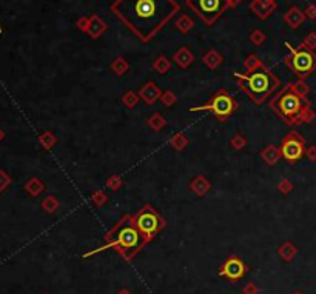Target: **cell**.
Returning a JSON list of instances; mask_svg holds the SVG:
<instances>
[{
	"label": "cell",
	"mask_w": 316,
	"mask_h": 294,
	"mask_svg": "<svg viewBox=\"0 0 316 294\" xmlns=\"http://www.w3.org/2000/svg\"><path fill=\"white\" fill-rule=\"evenodd\" d=\"M113 12L142 42L151 40L179 11L174 0H116Z\"/></svg>",
	"instance_id": "cell-1"
},
{
	"label": "cell",
	"mask_w": 316,
	"mask_h": 294,
	"mask_svg": "<svg viewBox=\"0 0 316 294\" xmlns=\"http://www.w3.org/2000/svg\"><path fill=\"white\" fill-rule=\"evenodd\" d=\"M235 76L238 79L239 89L245 93V96H249L256 105L264 103L279 86L278 77L266 66L252 72H245V74L236 72Z\"/></svg>",
	"instance_id": "cell-2"
},
{
	"label": "cell",
	"mask_w": 316,
	"mask_h": 294,
	"mask_svg": "<svg viewBox=\"0 0 316 294\" xmlns=\"http://www.w3.org/2000/svg\"><path fill=\"white\" fill-rule=\"evenodd\" d=\"M144 242H145V237L136 227L134 217L125 216V217H122L120 222L108 233L107 245L99 248V250L116 248L117 251L125 254L127 257H131L136 251L140 250V247L144 245Z\"/></svg>",
	"instance_id": "cell-3"
},
{
	"label": "cell",
	"mask_w": 316,
	"mask_h": 294,
	"mask_svg": "<svg viewBox=\"0 0 316 294\" xmlns=\"http://www.w3.org/2000/svg\"><path fill=\"white\" fill-rule=\"evenodd\" d=\"M270 108L289 125H293L301 119L306 105L304 99L295 93L292 85H287L278 96L270 100Z\"/></svg>",
	"instance_id": "cell-4"
},
{
	"label": "cell",
	"mask_w": 316,
	"mask_h": 294,
	"mask_svg": "<svg viewBox=\"0 0 316 294\" xmlns=\"http://www.w3.org/2000/svg\"><path fill=\"white\" fill-rule=\"evenodd\" d=\"M236 108H238V102L228 94L225 89H222L219 93H216L207 103L199 105V106H193L190 111H193V113L212 111L221 122H224L236 111Z\"/></svg>",
	"instance_id": "cell-5"
},
{
	"label": "cell",
	"mask_w": 316,
	"mask_h": 294,
	"mask_svg": "<svg viewBox=\"0 0 316 294\" xmlns=\"http://www.w3.org/2000/svg\"><path fill=\"white\" fill-rule=\"evenodd\" d=\"M290 49V56L287 57L289 68L295 72L296 76L306 77L316 68V56L310 49H306L303 46L300 48H292L289 43L286 45Z\"/></svg>",
	"instance_id": "cell-6"
},
{
	"label": "cell",
	"mask_w": 316,
	"mask_h": 294,
	"mask_svg": "<svg viewBox=\"0 0 316 294\" xmlns=\"http://www.w3.org/2000/svg\"><path fill=\"white\" fill-rule=\"evenodd\" d=\"M134 222H136V227L139 228V231L145 237V241H150V239L154 234L159 233V230L164 227L161 216L157 214L156 210L151 208L150 205L144 207L134 216Z\"/></svg>",
	"instance_id": "cell-7"
},
{
	"label": "cell",
	"mask_w": 316,
	"mask_h": 294,
	"mask_svg": "<svg viewBox=\"0 0 316 294\" xmlns=\"http://www.w3.org/2000/svg\"><path fill=\"white\" fill-rule=\"evenodd\" d=\"M187 5L207 25H212L227 8V0H187Z\"/></svg>",
	"instance_id": "cell-8"
},
{
	"label": "cell",
	"mask_w": 316,
	"mask_h": 294,
	"mask_svg": "<svg viewBox=\"0 0 316 294\" xmlns=\"http://www.w3.org/2000/svg\"><path fill=\"white\" fill-rule=\"evenodd\" d=\"M281 154L287 162H298L304 154V140L300 134L290 133L283 139L281 143Z\"/></svg>",
	"instance_id": "cell-9"
},
{
	"label": "cell",
	"mask_w": 316,
	"mask_h": 294,
	"mask_svg": "<svg viewBox=\"0 0 316 294\" xmlns=\"http://www.w3.org/2000/svg\"><path fill=\"white\" fill-rule=\"evenodd\" d=\"M245 273H247V267H245V264L241 259H238V257H228L221 268V274L232 281H238L244 278Z\"/></svg>",
	"instance_id": "cell-10"
},
{
	"label": "cell",
	"mask_w": 316,
	"mask_h": 294,
	"mask_svg": "<svg viewBox=\"0 0 316 294\" xmlns=\"http://www.w3.org/2000/svg\"><path fill=\"white\" fill-rule=\"evenodd\" d=\"M139 96H140V99H142L147 105H154L157 100L161 99L162 93H161L159 86H156L154 82H147L142 86V89L139 91Z\"/></svg>",
	"instance_id": "cell-11"
},
{
	"label": "cell",
	"mask_w": 316,
	"mask_h": 294,
	"mask_svg": "<svg viewBox=\"0 0 316 294\" xmlns=\"http://www.w3.org/2000/svg\"><path fill=\"white\" fill-rule=\"evenodd\" d=\"M276 8L275 0H255L252 3V9L255 11L256 15H259L261 19H266L269 14Z\"/></svg>",
	"instance_id": "cell-12"
},
{
	"label": "cell",
	"mask_w": 316,
	"mask_h": 294,
	"mask_svg": "<svg viewBox=\"0 0 316 294\" xmlns=\"http://www.w3.org/2000/svg\"><path fill=\"white\" fill-rule=\"evenodd\" d=\"M261 156L266 160V163L272 165V167L276 165L278 160L283 157V154H281V148H278L276 145H269L267 148H264V151L261 153Z\"/></svg>",
	"instance_id": "cell-13"
},
{
	"label": "cell",
	"mask_w": 316,
	"mask_h": 294,
	"mask_svg": "<svg viewBox=\"0 0 316 294\" xmlns=\"http://www.w3.org/2000/svg\"><path fill=\"white\" fill-rule=\"evenodd\" d=\"M103 29H105V23L99 19L97 15H94V17H91V20H88V26H86L85 31L88 32L93 39H96L103 32Z\"/></svg>",
	"instance_id": "cell-14"
},
{
	"label": "cell",
	"mask_w": 316,
	"mask_h": 294,
	"mask_svg": "<svg viewBox=\"0 0 316 294\" xmlns=\"http://www.w3.org/2000/svg\"><path fill=\"white\" fill-rule=\"evenodd\" d=\"M174 62H176L181 68H188L193 62V56L188 51V48H181L176 54H174Z\"/></svg>",
	"instance_id": "cell-15"
},
{
	"label": "cell",
	"mask_w": 316,
	"mask_h": 294,
	"mask_svg": "<svg viewBox=\"0 0 316 294\" xmlns=\"http://www.w3.org/2000/svg\"><path fill=\"white\" fill-rule=\"evenodd\" d=\"M191 190H193V193H196L198 196H204L210 190V182L205 177L199 176V177L191 180Z\"/></svg>",
	"instance_id": "cell-16"
},
{
	"label": "cell",
	"mask_w": 316,
	"mask_h": 294,
	"mask_svg": "<svg viewBox=\"0 0 316 294\" xmlns=\"http://www.w3.org/2000/svg\"><path fill=\"white\" fill-rule=\"evenodd\" d=\"M148 126L151 128V130H154V131H159V130H162V128L167 125V122H165V119L159 114V113H154L150 119H148Z\"/></svg>",
	"instance_id": "cell-17"
},
{
	"label": "cell",
	"mask_w": 316,
	"mask_h": 294,
	"mask_svg": "<svg viewBox=\"0 0 316 294\" xmlns=\"http://www.w3.org/2000/svg\"><path fill=\"white\" fill-rule=\"evenodd\" d=\"M204 63H205L208 68L215 69V68H218V66L222 63V57L219 56V54H218L216 51H212V52H208L207 56L204 57Z\"/></svg>",
	"instance_id": "cell-18"
},
{
	"label": "cell",
	"mask_w": 316,
	"mask_h": 294,
	"mask_svg": "<svg viewBox=\"0 0 316 294\" xmlns=\"http://www.w3.org/2000/svg\"><path fill=\"white\" fill-rule=\"evenodd\" d=\"M286 20H287V23H290V26H298V25H300V22L303 20V15L300 14V9L292 8L287 12V15H286Z\"/></svg>",
	"instance_id": "cell-19"
},
{
	"label": "cell",
	"mask_w": 316,
	"mask_h": 294,
	"mask_svg": "<svg viewBox=\"0 0 316 294\" xmlns=\"http://www.w3.org/2000/svg\"><path fill=\"white\" fill-rule=\"evenodd\" d=\"M170 145L173 146L174 150L181 151V150H184L185 146L188 145V139H187L182 133H179V134H176V136H174V137L170 140Z\"/></svg>",
	"instance_id": "cell-20"
},
{
	"label": "cell",
	"mask_w": 316,
	"mask_h": 294,
	"mask_svg": "<svg viewBox=\"0 0 316 294\" xmlns=\"http://www.w3.org/2000/svg\"><path fill=\"white\" fill-rule=\"evenodd\" d=\"M153 68H154L157 72H159V74H165V72L170 69V62H168V59H167V57L161 56L159 59H156V60H154Z\"/></svg>",
	"instance_id": "cell-21"
},
{
	"label": "cell",
	"mask_w": 316,
	"mask_h": 294,
	"mask_svg": "<svg viewBox=\"0 0 316 294\" xmlns=\"http://www.w3.org/2000/svg\"><path fill=\"white\" fill-rule=\"evenodd\" d=\"M264 65L261 63V60L256 57V56H250L247 60H245V63H244V68L247 69V72H252V71H256V69H259V68H262Z\"/></svg>",
	"instance_id": "cell-22"
},
{
	"label": "cell",
	"mask_w": 316,
	"mask_h": 294,
	"mask_svg": "<svg viewBox=\"0 0 316 294\" xmlns=\"http://www.w3.org/2000/svg\"><path fill=\"white\" fill-rule=\"evenodd\" d=\"M122 102H124L125 106L133 108V106H136L137 102H139V94H136L134 91H128V93H127L124 97H122Z\"/></svg>",
	"instance_id": "cell-23"
},
{
	"label": "cell",
	"mask_w": 316,
	"mask_h": 294,
	"mask_svg": "<svg viewBox=\"0 0 316 294\" xmlns=\"http://www.w3.org/2000/svg\"><path fill=\"white\" fill-rule=\"evenodd\" d=\"M111 69L116 72L117 76H122V74H124V72L128 69V63H127L124 59H117V60H114V63L111 65Z\"/></svg>",
	"instance_id": "cell-24"
},
{
	"label": "cell",
	"mask_w": 316,
	"mask_h": 294,
	"mask_svg": "<svg viewBox=\"0 0 316 294\" xmlns=\"http://www.w3.org/2000/svg\"><path fill=\"white\" fill-rule=\"evenodd\" d=\"M295 253H296V250L293 248V245H292L290 242L284 244L283 247H281V250H279V254L283 256L286 261H290V257H292Z\"/></svg>",
	"instance_id": "cell-25"
},
{
	"label": "cell",
	"mask_w": 316,
	"mask_h": 294,
	"mask_svg": "<svg viewBox=\"0 0 316 294\" xmlns=\"http://www.w3.org/2000/svg\"><path fill=\"white\" fill-rule=\"evenodd\" d=\"M26 188H28V191L31 193V194H39L45 187H43V183L42 182H39V180H31L28 185H26Z\"/></svg>",
	"instance_id": "cell-26"
},
{
	"label": "cell",
	"mask_w": 316,
	"mask_h": 294,
	"mask_svg": "<svg viewBox=\"0 0 316 294\" xmlns=\"http://www.w3.org/2000/svg\"><path fill=\"white\" fill-rule=\"evenodd\" d=\"M176 26L181 29V31H184V32H187L191 26H193V22L188 19V17L187 15H184V17H181V19L176 22Z\"/></svg>",
	"instance_id": "cell-27"
},
{
	"label": "cell",
	"mask_w": 316,
	"mask_h": 294,
	"mask_svg": "<svg viewBox=\"0 0 316 294\" xmlns=\"http://www.w3.org/2000/svg\"><path fill=\"white\" fill-rule=\"evenodd\" d=\"M161 100L165 106H171L174 102H176V96H174V93H171V91H165V93L161 96Z\"/></svg>",
	"instance_id": "cell-28"
},
{
	"label": "cell",
	"mask_w": 316,
	"mask_h": 294,
	"mask_svg": "<svg viewBox=\"0 0 316 294\" xmlns=\"http://www.w3.org/2000/svg\"><path fill=\"white\" fill-rule=\"evenodd\" d=\"M105 202H107V194H105L103 191H97L93 194V204L96 207H102Z\"/></svg>",
	"instance_id": "cell-29"
},
{
	"label": "cell",
	"mask_w": 316,
	"mask_h": 294,
	"mask_svg": "<svg viewBox=\"0 0 316 294\" xmlns=\"http://www.w3.org/2000/svg\"><path fill=\"white\" fill-rule=\"evenodd\" d=\"M230 143H232V146H233L235 150H242L244 146L247 145V140H245L241 134H238V136H235V137L232 139Z\"/></svg>",
	"instance_id": "cell-30"
},
{
	"label": "cell",
	"mask_w": 316,
	"mask_h": 294,
	"mask_svg": "<svg viewBox=\"0 0 316 294\" xmlns=\"http://www.w3.org/2000/svg\"><path fill=\"white\" fill-rule=\"evenodd\" d=\"M57 207H59V202H57L54 197H48V199L43 202V208H45L46 211H49V213H52Z\"/></svg>",
	"instance_id": "cell-31"
},
{
	"label": "cell",
	"mask_w": 316,
	"mask_h": 294,
	"mask_svg": "<svg viewBox=\"0 0 316 294\" xmlns=\"http://www.w3.org/2000/svg\"><path fill=\"white\" fill-rule=\"evenodd\" d=\"M107 185H108L111 190H117V188H120V185H122V179H120L119 176H113V177H110V179L107 180Z\"/></svg>",
	"instance_id": "cell-32"
},
{
	"label": "cell",
	"mask_w": 316,
	"mask_h": 294,
	"mask_svg": "<svg viewBox=\"0 0 316 294\" xmlns=\"http://www.w3.org/2000/svg\"><path fill=\"white\" fill-rule=\"evenodd\" d=\"M40 140L43 142V145L46 146V148H51V146L56 143V139H54V136H52L51 133H48V134H43V137H42Z\"/></svg>",
	"instance_id": "cell-33"
},
{
	"label": "cell",
	"mask_w": 316,
	"mask_h": 294,
	"mask_svg": "<svg viewBox=\"0 0 316 294\" xmlns=\"http://www.w3.org/2000/svg\"><path fill=\"white\" fill-rule=\"evenodd\" d=\"M292 190V183H290V180H283V182H281L279 183V191L281 193H289Z\"/></svg>",
	"instance_id": "cell-34"
},
{
	"label": "cell",
	"mask_w": 316,
	"mask_h": 294,
	"mask_svg": "<svg viewBox=\"0 0 316 294\" xmlns=\"http://www.w3.org/2000/svg\"><path fill=\"white\" fill-rule=\"evenodd\" d=\"M264 39H266V37H264V34H262L261 31H255V32L252 34V40H253L255 43H258V45L264 42Z\"/></svg>",
	"instance_id": "cell-35"
},
{
	"label": "cell",
	"mask_w": 316,
	"mask_h": 294,
	"mask_svg": "<svg viewBox=\"0 0 316 294\" xmlns=\"http://www.w3.org/2000/svg\"><path fill=\"white\" fill-rule=\"evenodd\" d=\"M0 29H2V28H0Z\"/></svg>",
	"instance_id": "cell-36"
}]
</instances>
